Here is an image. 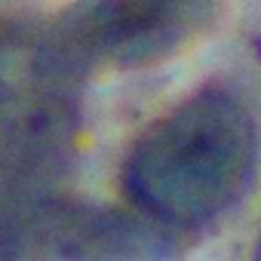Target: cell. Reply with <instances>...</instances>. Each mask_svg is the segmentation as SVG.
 Here are the masks:
<instances>
[{"mask_svg": "<svg viewBox=\"0 0 261 261\" xmlns=\"http://www.w3.org/2000/svg\"><path fill=\"white\" fill-rule=\"evenodd\" d=\"M255 166V129L246 111L203 92L151 123L126 163L133 197L157 218L203 224L230 209Z\"/></svg>", "mask_w": 261, "mask_h": 261, "instance_id": "obj_1", "label": "cell"}]
</instances>
